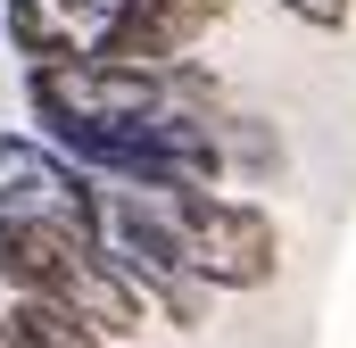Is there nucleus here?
<instances>
[{
  "mask_svg": "<svg viewBox=\"0 0 356 348\" xmlns=\"http://www.w3.org/2000/svg\"><path fill=\"white\" fill-rule=\"evenodd\" d=\"M216 141H224V174H232L241 191H257V182H282V174H290V141H282L273 116L232 108V116H216Z\"/></svg>",
  "mask_w": 356,
  "mask_h": 348,
  "instance_id": "obj_5",
  "label": "nucleus"
},
{
  "mask_svg": "<svg viewBox=\"0 0 356 348\" xmlns=\"http://www.w3.org/2000/svg\"><path fill=\"white\" fill-rule=\"evenodd\" d=\"M83 258H91V241H75L67 224L0 216V282H8V299H58Z\"/></svg>",
  "mask_w": 356,
  "mask_h": 348,
  "instance_id": "obj_4",
  "label": "nucleus"
},
{
  "mask_svg": "<svg viewBox=\"0 0 356 348\" xmlns=\"http://www.w3.org/2000/svg\"><path fill=\"white\" fill-rule=\"evenodd\" d=\"M0 216L67 224L75 241L99 249V232H108V182L83 174L58 141H42V133H0Z\"/></svg>",
  "mask_w": 356,
  "mask_h": 348,
  "instance_id": "obj_3",
  "label": "nucleus"
},
{
  "mask_svg": "<svg viewBox=\"0 0 356 348\" xmlns=\"http://www.w3.org/2000/svg\"><path fill=\"white\" fill-rule=\"evenodd\" d=\"M25 108H33V133H67V125H91V133H124L141 125L149 108H166V75H141V67H108V58H42L25 67Z\"/></svg>",
  "mask_w": 356,
  "mask_h": 348,
  "instance_id": "obj_2",
  "label": "nucleus"
},
{
  "mask_svg": "<svg viewBox=\"0 0 356 348\" xmlns=\"http://www.w3.org/2000/svg\"><path fill=\"white\" fill-rule=\"evenodd\" d=\"M266 8H282V17L307 25V33H348L356 25V0H266Z\"/></svg>",
  "mask_w": 356,
  "mask_h": 348,
  "instance_id": "obj_6",
  "label": "nucleus"
},
{
  "mask_svg": "<svg viewBox=\"0 0 356 348\" xmlns=\"http://www.w3.org/2000/svg\"><path fill=\"white\" fill-rule=\"evenodd\" d=\"M166 207H175V224H182L191 274L216 299L266 290L273 274H282V224H273L266 199H249L232 182H182V191H166Z\"/></svg>",
  "mask_w": 356,
  "mask_h": 348,
  "instance_id": "obj_1",
  "label": "nucleus"
}]
</instances>
